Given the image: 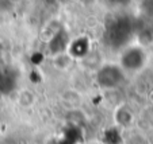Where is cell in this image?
Wrapping results in <instances>:
<instances>
[{
	"mask_svg": "<svg viewBox=\"0 0 153 144\" xmlns=\"http://www.w3.org/2000/svg\"><path fill=\"white\" fill-rule=\"evenodd\" d=\"M18 102H19L22 107H31L33 104L35 102V96L31 90L25 89L19 93L18 96Z\"/></svg>",
	"mask_w": 153,
	"mask_h": 144,
	"instance_id": "obj_4",
	"label": "cell"
},
{
	"mask_svg": "<svg viewBox=\"0 0 153 144\" xmlns=\"http://www.w3.org/2000/svg\"><path fill=\"white\" fill-rule=\"evenodd\" d=\"M149 34H150V37H152V40H153V24H152V27L149 29Z\"/></svg>",
	"mask_w": 153,
	"mask_h": 144,
	"instance_id": "obj_6",
	"label": "cell"
},
{
	"mask_svg": "<svg viewBox=\"0 0 153 144\" xmlns=\"http://www.w3.org/2000/svg\"><path fill=\"white\" fill-rule=\"evenodd\" d=\"M88 144H99V143H88Z\"/></svg>",
	"mask_w": 153,
	"mask_h": 144,
	"instance_id": "obj_8",
	"label": "cell"
},
{
	"mask_svg": "<svg viewBox=\"0 0 153 144\" xmlns=\"http://www.w3.org/2000/svg\"><path fill=\"white\" fill-rule=\"evenodd\" d=\"M148 62V53L142 45H130L123 47L121 53V61L119 66L123 69V72L136 73L145 67Z\"/></svg>",
	"mask_w": 153,
	"mask_h": 144,
	"instance_id": "obj_2",
	"label": "cell"
},
{
	"mask_svg": "<svg viewBox=\"0 0 153 144\" xmlns=\"http://www.w3.org/2000/svg\"><path fill=\"white\" fill-rule=\"evenodd\" d=\"M141 8L144 10L146 16L153 18V0H142Z\"/></svg>",
	"mask_w": 153,
	"mask_h": 144,
	"instance_id": "obj_5",
	"label": "cell"
},
{
	"mask_svg": "<svg viewBox=\"0 0 153 144\" xmlns=\"http://www.w3.org/2000/svg\"><path fill=\"white\" fill-rule=\"evenodd\" d=\"M125 72L118 64H104L98 67L95 81L103 90H113L125 82Z\"/></svg>",
	"mask_w": 153,
	"mask_h": 144,
	"instance_id": "obj_1",
	"label": "cell"
},
{
	"mask_svg": "<svg viewBox=\"0 0 153 144\" xmlns=\"http://www.w3.org/2000/svg\"><path fill=\"white\" fill-rule=\"evenodd\" d=\"M114 118H115L117 124L119 127L126 128L129 125H131V123H133V113L126 105H122V107L117 108L115 113H114Z\"/></svg>",
	"mask_w": 153,
	"mask_h": 144,
	"instance_id": "obj_3",
	"label": "cell"
},
{
	"mask_svg": "<svg viewBox=\"0 0 153 144\" xmlns=\"http://www.w3.org/2000/svg\"><path fill=\"white\" fill-rule=\"evenodd\" d=\"M1 53H3V43L0 42V55H1Z\"/></svg>",
	"mask_w": 153,
	"mask_h": 144,
	"instance_id": "obj_7",
	"label": "cell"
}]
</instances>
